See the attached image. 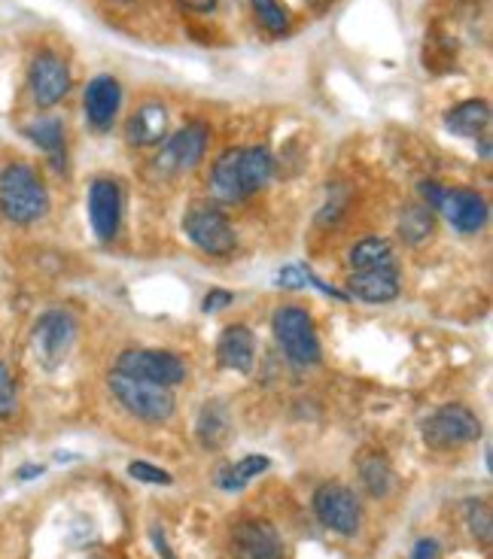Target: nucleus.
Here are the masks:
<instances>
[{
    "instance_id": "4",
    "label": "nucleus",
    "mask_w": 493,
    "mask_h": 559,
    "mask_svg": "<svg viewBox=\"0 0 493 559\" xmlns=\"http://www.w3.org/2000/svg\"><path fill=\"white\" fill-rule=\"evenodd\" d=\"M184 231L198 250L208 252V255H216V259L232 255L235 243H238L235 225L228 223L226 213L216 207L213 201H196L192 207L186 210Z\"/></svg>"
},
{
    "instance_id": "24",
    "label": "nucleus",
    "mask_w": 493,
    "mask_h": 559,
    "mask_svg": "<svg viewBox=\"0 0 493 559\" xmlns=\"http://www.w3.org/2000/svg\"><path fill=\"white\" fill-rule=\"evenodd\" d=\"M360 480H363V487L372 499H384L390 489H394V468H390V462L387 456H380V453H366L363 460H360Z\"/></svg>"
},
{
    "instance_id": "29",
    "label": "nucleus",
    "mask_w": 493,
    "mask_h": 559,
    "mask_svg": "<svg viewBox=\"0 0 493 559\" xmlns=\"http://www.w3.org/2000/svg\"><path fill=\"white\" fill-rule=\"evenodd\" d=\"M15 407H19V390H15V380L10 374V368L0 362V419L13 417Z\"/></svg>"
},
{
    "instance_id": "12",
    "label": "nucleus",
    "mask_w": 493,
    "mask_h": 559,
    "mask_svg": "<svg viewBox=\"0 0 493 559\" xmlns=\"http://www.w3.org/2000/svg\"><path fill=\"white\" fill-rule=\"evenodd\" d=\"M228 545L235 559H283L281 532L268 520H240Z\"/></svg>"
},
{
    "instance_id": "17",
    "label": "nucleus",
    "mask_w": 493,
    "mask_h": 559,
    "mask_svg": "<svg viewBox=\"0 0 493 559\" xmlns=\"http://www.w3.org/2000/svg\"><path fill=\"white\" fill-rule=\"evenodd\" d=\"M216 359L228 371L250 374L256 359V337L247 325H228L226 332L216 341Z\"/></svg>"
},
{
    "instance_id": "33",
    "label": "nucleus",
    "mask_w": 493,
    "mask_h": 559,
    "mask_svg": "<svg viewBox=\"0 0 493 559\" xmlns=\"http://www.w3.org/2000/svg\"><path fill=\"white\" fill-rule=\"evenodd\" d=\"M411 559H438V545L433 538H421L411 550Z\"/></svg>"
},
{
    "instance_id": "16",
    "label": "nucleus",
    "mask_w": 493,
    "mask_h": 559,
    "mask_svg": "<svg viewBox=\"0 0 493 559\" xmlns=\"http://www.w3.org/2000/svg\"><path fill=\"white\" fill-rule=\"evenodd\" d=\"M168 134V110L159 100H146L131 112L126 122V138L131 146H155Z\"/></svg>"
},
{
    "instance_id": "31",
    "label": "nucleus",
    "mask_w": 493,
    "mask_h": 559,
    "mask_svg": "<svg viewBox=\"0 0 493 559\" xmlns=\"http://www.w3.org/2000/svg\"><path fill=\"white\" fill-rule=\"evenodd\" d=\"M278 283H281V286H286V289H302V286H308L310 283V274L305 271V267L290 265V267H283Z\"/></svg>"
},
{
    "instance_id": "32",
    "label": "nucleus",
    "mask_w": 493,
    "mask_h": 559,
    "mask_svg": "<svg viewBox=\"0 0 493 559\" xmlns=\"http://www.w3.org/2000/svg\"><path fill=\"white\" fill-rule=\"evenodd\" d=\"M235 301V295L226 293V289H211L204 295V313H216V310L228 308Z\"/></svg>"
},
{
    "instance_id": "35",
    "label": "nucleus",
    "mask_w": 493,
    "mask_h": 559,
    "mask_svg": "<svg viewBox=\"0 0 493 559\" xmlns=\"http://www.w3.org/2000/svg\"><path fill=\"white\" fill-rule=\"evenodd\" d=\"M150 538H153L155 554H159V559H177L174 554H171L168 542H165V532L159 530V526H153V530H150Z\"/></svg>"
},
{
    "instance_id": "27",
    "label": "nucleus",
    "mask_w": 493,
    "mask_h": 559,
    "mask_svg": "<svg viewBox=\"0 0 493 559\" xmlns=\"http://www.w3.org/2000/svg\"><path fill=\"white\" fill-rule=\"evenodd\" d=\"M259 25L271 34V37H286L290 34V13L283 10L278 0H250Z\"/></svg>"
},
{
    "instance_id": "14",
    "label": "nucleus",
    "mask_w": 493,
    "mask_h": 559,
    "mask_svg": "<svg viewBox=\"0 0 493 559\" xmlns=\"http://www.w3.org/2000/svg\"><path fill=\"white\" fill-rule=\"evenodd\" d=\"M119 104H122V85L110 73H101L95 80H89L83 95L85 119L89 126L98 128V131H107L114 126L116 112H119Z\"/></svg>"
},
{
    "instance_id": "5",
    "label": "nucleus",
    "mask_w": 493,
    "mask_h": 559,
    "mask_svg": "<svg viewBox=\"0 0 493 559\" xmlns=\"http://www.w3.org/2000/svg\"><path fill=\"white\" fill-rule=\"evenodd\" d=\"M271 329H274V337L290 362L302 365V368L320 362V337H317L308 310L281 308L271 320Z\"/></svg>"
},
{
    "instance_id": "10",
    "label": "nucleus",
    "mask_w": 493,
    "mask_h": 559,
    "mask_svg": "<svg viewBox=\"0 0 493 559\" xmlns=\"http://www.w3.org/2000/svg\"><path fill=\"white\" fill-rule=\"evenodd\" d=\"M28 88L34 104L40 110H49L64 100V95L71 92V70L68 64L56 56V52H37L31 61L28 70Z\"/></svg>"
},
{
    "instance_id": "34",
    "label": "nucleus",
    "mask_w": 493,
    "mask_h": 559,
    "mask_svg": "<svg viewBox=\"0 0 493 559\" xmlns=\"http://www.w3.org/2000/svg\"><path fill=\"white\" fill-rule=\"evenodd\" d=\"M177 3H180L184 10H189V13L208 15L216 10V3H220V0H177Z\"/></svg>"
},
{
    "instance_id": "7",
    "label": "nucleus",
    "mask_w": 493,
    "mask_h": 559,
    "mask_svg": "<svg viewBox=\"0 0 493 559\" xmlns=\"http://www.w3.org/2000/svg\"><path fill=\"white\" fill-rule=\"evenodd\" d=\"M73 341H77V320L68 310H46L40 320L34 322L31 347H34L37 362L43 368H49V371L68 359V353L73 349Z\"/></svg>"
},
{
    "instance_id": "9",
    "label": "nucleus",
    "mask_w": 493,
    "mask_h": 559,
    "mask_svg": "<svg viewBox=\"0 0 493 559\" xmlns=\"http://www.w3.org/2000/svg\"><path fill=\"white\" fill-rule=\"evenodd\" d=\"M314 514L326 530L339 535H356L363 523V508L356 502L353 489L344 484H320L314 492Z\"/></svg>"
},
{
    "instance_id": "23",
    "label": "nucleus",
    "mask_w": 493,
    "mask_h": 559,
    "mask_svg": "<svg viewBox=\"0 0 493 559\" xmlns=\"http://www.w3.org/2000/svg\"><path fill=\"white\" fill-rule=\"evenodd\" d=\"M348 265L351 271H375V267H396V252L390 240L366 238L353 243L348 252Z\"/></svg>"
},
{
    "instance_id": "22",
    "label": "nucleus",
    "mask_w": 493,
    "mask_h": 559,
    "mask_svg": "<svg viewBox=\"0 0 493 559\" xmlns=\"http://www.w3.org/2000/svg\"><path fill=\"white\" fill-rule=\"evenodd\" d=\"M238 153L240 150H226L213 162L211 170V189L213 195L226 204H235V201H244V189H240V174H238Z\"/></svg>"
},
{
    "instance_id": "6",
    "label": "nucleus",
    "mask_w": 493,
    "mask_h": 559,
    "mask_svg": "<svg viewBox=\"0 0 493 559\" xmlns=\"http://www.w3.org/2000/svg\"><path fill=\"white\" fill-rule=\"evenodd\" d=\"M481 438V419L466 405H445L423 423V441L430 450H457Z\"/></svg>"
},
{
    "instance_id": "25",
    "label": "nucleus",
    "mask_w": 493,
    "mask_h": 559,
    "mask_svg": "<svg viewBox=\"0 0 493 559\" xmlns=\"http://www.w3.org/2000/svg\"><path fill=\"white\" fill-rule=\"evenodd\" d=\"M268 468H271V460H268V456H262V453H250V456H244V460H238L235 465L223 468V475H220V487L228 489V492H238V489L247 487L254 477L268 472Z\"/></svg>"
},
{
    "instance_id": "28",
    "label": "nucleus",
    "mask_w": 493,
    "mask_h": 559,
    "mask_svg": "<svg viewBox=\"0 0 493 559\" xmlns=\"http://www.w3.org/2000/svg\"><path fill=\"white\" fill-rule=\"evenodd\" d=\"M466 520H469V530H472V535L479 538L481 545L491 547V504L481 502V499H469V502H466Z\"/></svg>"
},
{
    "instance_id": "26",
    "label": "nucleus",
    "mask_w": 493,
    "mask_h": 559,
    "mask_svg": "<svg viewBox=\"0 0 493 559\" xmlns=\"http://www.w3.org/2000/svg\"><path fill=\"white\" fill-rule=\"evenodd\" d=\"M433 228H436V219H433V210L426 207V204H411V207L402 210V216H399V235H402L406 243H411V247L430 240Z\"/></svg>"
},
{
    "instance_id": "3",
    "label": "nucleus",
    "mask_w": 493,
    "mask_h": 559,
    "mask_svg": "<svg viewBox=\"0 0 493 559\" xmlns=\"http://www.w3.org/2000/svg\"><path fill=\"white\" fill-rule=\"evenodd\" d=\"M426 207L438 210L460 235H476L488 223V201L472 189H442L438 182H421Z\"/></svg>"
},
{
    "instance_id": "13",
    "label": "nucleus",
    "mask_w": 493,
    "mask_h": 559,
    "mask_svg": "<svg viewBox=\"0 0 493 559\" xmlns=\"http://www.w3.org/2000/svg\"><path fill=\"white\" fill-rule=\"evenodd\" d=\"M122 219V192L119 182L110 177H98L89 186V223L98 240H114Z\"/></svg>"
},
{
    "instance_id": "18",
    "label": "nucleus",
    "mask_w": 493,
    "mask_h": 559,
    "mask_svg": "<svg viewBox=\"0 0 493 559\" xmlns=\"http://www.w3.org/2000/svg\"><path fill=\"white\" fill-rule=\"evenodd\" d=\"M31 143H37L43 153L49 155V162L56 165L58 170H64L68 165V140H64V122L56 119V116H43V119H34L28 128H25Z\"/></svg>"
},
{
    "instance_id": "20",
    "label": "nucleus",
    "mask_w": 493,
    "mask_h": 559,
    "mask_svg": "<svg viewBox=\"0 0 493 559\" xmlns=\"http://www.w3.org/2000/svg\"><path fill=\"white\" fill-rule=\"evenodd\" d=\"M238 174L244 195H256L259 189H266L271 174H274V158L266 146H247L238 153Z\"/></svg>"
},
{
    "instance_id": "8",
    "label": "nucleus",
    "mask_w": 493,
    "mask_h": 559,
    "mask_svg": "<svg viewBox=\"0 0 493 559\" xmlns=\"http://www.w3.org/2000/svg\"><path fill=\"white\" fill-rule=\"evenodd\" d=\"M116 371L150 380V383H162L168 390L186 380V362L171 349H126L116 362Z\"/></svg>"
},
{
    "instance_id": "21",
    "label": "nucleus",
    "mask_w": 493,
    "mask_h": 559,
    "mask_svg": "<svg viewBox=\"0 0 493 559\" xmlns=\"http://www.w3.org/2000/svg\"><path fill=\"white\" fill-rule=\"evenodd\" d=\"M196 435L204 450H220L232 438V414L223 402H208L201 407L196 423Z\"/></svg>"
},
{
    "instance_id": "15",
    "label": "nucleus",
    "mask_w": 493,
    "mask_h": 559,
    "mask_svg": "<svg viewBox=\"0 0 493 559\" xmlns=\"http://www.w3.org/2000/svg\"><path fill=\"white\" fill-rule=\"evenodd\" d=\"M348 293L366 305H387L399 295V267H375V271H351Z\"/></svg>"
},
{
    "instance_id": "19",
    "label": "nucleus",
    "mask_w": 493,
    "mask_h": 559,
    "mask_svg": "<svg viewBox=\"0 0 493 559\" xmlns=\"http://www.w3.org/2000/svg\"><path fill=\"white\" fill-rule=\"evenodd\" d=\"M488 126H491V104L479 98L457 104L445 116V128L460 138H484Z\"/></svg>"
},
{
    "instance_id": "37",
    "label": "nucleus",
    "mask_w": 493,
    "mask_h": 559,
    "mask_svg": "<svg viewBox=\"0 0 493 559\" xmlns=\"http://www.w3.org/2000/svg\"><path fill=\"white\" fill-rule=\"evenodd\" d=\"M305 3H310V7H326L329 0H305Z\"/></svg>"
},
{
    "instance_id": "11",
    "label": "nucleus",
    "mask_w": 493,
    "mask_h": 559,
    "mask_svg": "<svg viewBox=\"0 0 493 559\" xmlns=\"http://www.w3.org/2000/svg\"><path fill=\"white\" fill-rule=\"evenodd\" d=\"M208 150V126L204 122H189L177 134H171L155 158V168L162 174H184V170L198 168Z\"/></svg>"
},
{
    "instance_id": "30",
    "label": "nucleus",
    "mask_w": 493,
    "mask_h": 559,
    "mask_svg": "<svg viewBox=\"0 0 493 559\" xmlns=\"http://www.w3.org/2000/svg\"><path fill=\"white\" fill-rule=\"evenodd\" d=\"M128 475L143 484H153V487H171V475L165 468H155L150 462H131L128 465Z\"/></svg>"
},
{
    "instance_id": "1",
    "label": "nucleus",
    "mask_w": 493,
    "mask_h": 559,
    "mask_svg": "<svg viewBox=\"0 0 493 559\" xmlns=\"http://www.w3.org/2000/svg\"><path fill=\"white\" fill-rule=\"evenodd\" d=\"M0 213L15 225L37 223L49 213V192L40 174L25 162H13L0 170Z\"/></svg>"
},
{
    "instance_id": "38",
    "label": "nucleus",
    "mask_w": 493,
    "mask_h": 559,
    "mask_svg": "<svg viewBox=\"0 0 493 559\" xmlns=\"http://www.w3.org/2000/svg\"><path fill=\"white\" fill-rule=\"evenodd\" d=\"M116 3H138V0H116Z\"/></svg>"
},
{
    "instance_id": "2",
    "label": "nucleus",
    "mask_w": 493,
    "mask_h": 559,
    "mask_svg": "<svg viewBox=\"0 0 493 559\" xmlns=\"http://www.w3.org/2000/svg\"><path fill=\"white\" fill-rule=\"evenodd\" d=\"M110 392L131 417L143 419V423H165V419L174 417V395L162 383H150V380L114 371L110 374Z\"/></svg>"
},
{
    "instance_id": "36",
    "label": "nucleus",
    "mask_w": 493,
    "mask_h": 559,
    "mask_svg": "<svg viewBox=\"0 0 493 559\" xmlns=\"http://www.w3.org/2000/svg\"><path fill=\"white\" fill-rule=\"evenodd\" d=\"M43 475V465H22L19 468V480H34Z\"/></svg>"
}]
</instances>
